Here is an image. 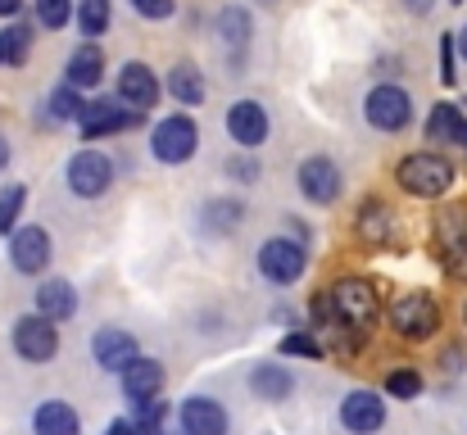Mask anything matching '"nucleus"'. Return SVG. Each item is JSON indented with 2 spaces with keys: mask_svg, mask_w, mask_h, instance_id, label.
I'll list each match as a JSON object with an SVG mask.
<instances>
[{
  "mask_svg": "<svg viewBox=\"0 0 467 435\" xmlns=\"http://www.w3.org/2000/svg\"><path fill=\"white\" fill-rule=\"evenodd\" d=\"M313 317H317L322 331H349V336L363 340L377 326V317H381V295L363 277H340L336 286L317 290Z\"/></svg>",
  "mask_w": 467,
  "mask_h": 435,
  "instance_id": "f257e3e1",
  "label": "nucleus"
},
{
  "mask_svg": "<svg viewBox=\"0 0 467 435\" xmlns=\"http://www.w3.org/2000/svg\"><path fill=\"white\" fill-rule=\"evenodd\" d=\"M454 163L445 159V154H431V150H422V154H409V159H400V168H395V181H400V191H409V195H418V200H441L450 186H454Z\"/></svg>",
  "mask_w": 467,
  "mask_h": 435,
  "instance_id": "f03ea898",
  "label": "nucleus"
},
{
  "mask_svg": "<svg viewBox=\"0 0 467 435\" xmlns=\"http://www.w3.org/2000/svg\"><path fill=\"white\" fill-rule=\"evenodd\" d=\"M386 317H390L395 336H404V340H431V336L441 331V304H436L427 290H404V295H395L390 308H386Z\"/></svg>",
  "mask_w": 467,
  "mask_h": 435,
  "instance_id": "7ed1b4c3",
  "label": "nucleus"
},
{
  "mask_svg": "<svg viewBox=\"0 0 467 435\" xmlns=\"http://www.w3.org/2000/svg\"><path fill=\"white\" fill-rule=\"evenodd\" d=\"M436 254L450 277H467V204H450L436 213Z\"/></svg>",
  "mask_w": 467,
  "mask_h": 435,
  "instance_id": "20e7f679",
  "label": "nucleus"
},
{
  "mask_svg": "<svg viewBox=\"0 0 467 435\" xmlns=\"http://www.w3.org/2000/svg\"><path fill=\"white\" fill-rule=\"evenodd\" d=\"M363 119L377 128V132H404L413 123V100L404 87L386 82V87H372L368 100H363Z\"/></svg>",
  "mask_w": 467,
  "mask_h": 435,
  "instance_id": "39448f33",
  "label": "nucleus"
},
{
  "mask_svg": "<svg viewBox=\"0 0 467 435\" xmlns=\"http://www.w3.org/2000/svg\"><path fill=\"white\" fill-rule=\"evenodd\" d=\"M195 150H200V128H195L191 114H168L163 123H155L150 154H155L159 163H186Z\"/></svg>",
  "mask_w": 467,
  "mask_h": 435,
  "instance_id": "423d86ee",
  "label": "nucleus"
},
{
  "mask_svg": "<svg viewBox=\"0 0 467 435\" xmlns=\"http://www.w3.org/2000/svg\"><path fill=\"white\" fill-rule=\"evenodd\" d=\"M305 264H309V254H305V241L273 236V241H264V245H259V273H264L268 282H277V286H291V282H300Z\"/></svg>",
  "mask_w": 467,
  "mask_h": 435,
  "instance_id": "0eeeda50",
  "label": "nucleus"
},
{
  "mask_svg": "<svg viewBox=\"0 0 467 435\" xmlns=\"http://www.w3.org/2000/svg\"><path fill=\"white\" fill-rule=\"evenodd\" d=\"M14 349L27 363H50L59 354V326L41 313H27V317L14 322Z\"/></svg>",
  "mask_w": 467,
  "mask_h": 435,
  "instance_id": "6e6552de",
  "label": "nucleus"
},
{
  "mask_svg": "<svg viewBox=\"0 0 467 435\" xmlns=\"http://www.w3.org/2000/svg\"><path fill=\"white\" fill-rule=\"evenodd\" d=\"M109 181H114V163H109L100 150H78V154L68 159V191H73V195L96 200V195L109 191Z\"/></svg>",
  "mask_w": 467,
  "mask_h": 435,
  "instance_id": "1a4fd4ad",
  "label": "nucleus"
},
{
  "mask_svg": "<svg viewBox=\"0 0 467 435\" xmlns=\"http://www.w3.org/2000/svg\"><path fill=\"white\" fill-rule=\"evenodd\" d=\"M141 123V109H119V100H91L87 105V114H82V137L87 141H100V137H114V132H128V128H137Z\"/></svg>",
  "mask_w": 467,
  "mask_h": 435,
  "instance_id": "9d476101",
  "label": "nucleus"
},
{
  "mask_svg": "<svg viewBox=\"0 0 467 435\" xmlns=\"http://www.w3.org/2000/svg\"><path fill=\"white\" fill-rule=\"evenodd\" d=\"M268 109L259 105V100H236L232 109H227V137L241 145V150H259V145L268 141Z\"/></svg>",
  "mask_w": 467,
  "mask_h": 435,
  "instance_id": "9b49d317",
  "label": "nucleus"
},
{
  "mask_svg": "<svg viewBox=\"0 0 467 435\" xmlns=\"http://www.w3.org/2000/svg\"><path fill=\"white\" fill-rule=\"evenodd\" d=\"M50 250H55V241H50V232H46V227H18V232H14V241H9V259H14V268H18V273H27V277L46 273Z\"/></svg>",
  "mask_w": 467,
  "mask_h": 435,
  "instance_id": "f8f14e48",
  "label": "nucleus"
},
{
  "mask_svg": "<svg viewBox=\"0 0 467 435\" xmlns=\"http://www.w3.org/2000/svg\"><path fill=\"white\" fill-rule=\"evenodd\" d=\"M340 427L354 435H372L386 427V399L381 395H372V390H354V395H345V404H340Z\"/></svg>",
  "mask_w": 467,
  "mask_h": 435,
  "instance_id": "ddd939ff",
  "label": "nucleus"
},
{
  "mask_svg": "<svg viewBox=\"0 0 467 435\" xmlns=\"http://www.w3.org/2000/svg\"><path fill=\"white\" fill-rule=\"evenodd\" d=\"M296 181H300L305 200H313V204H331V200L340 195V168H336V159H327V154L305 159L300 172H296Z\"/></svg>",
  "mask_w": 467,
  "mask_h": 435,
  "instance_id": "4468645a",
  "label": "nucleus"
},
{
  "mask_svg": "<svg viewBox=\"0 0 467 435\" xmlns=\"http://www.w3.org/2000/svg\"><path fill=\"white\" fill-rule=\"evenodd\" d=\"M91 354H96V363H100L105 372H123L132 358H141V354H137V336L123 331V326H100L96 340H91Z\"/></svg>",
  "mask_w": 467,
  "mask_h": 435,
  "instance_id": "2eb2a0df",
  "label": "nucleus"
},
{
  "mask_svg": "<svg viewBox=\"0 0 467 435\" xmlns=\"http://www.w3.org/2000/svg\"><path fill=\"white\" fill-rule=\"evenodd\" d=\"M119 100L132 105V109H155V100H159L155 68H146L141 59L123 64V68H119Z\"/></svg>",
  "mask_w": 467,
  "mask_h": 435,
  "instance_id": "dca6fc26",
  "label": "nucleus"
},
{
  "mask_svg": "<svg viewBox=\"0 0 467 435\" xmlns=\"http://www.w3.org/2000/svg\"><path fill=\"white\" fill-rule=\"evenodd\" d=\"M182 431L186 435H227V409L209 395H191L182 404Z\"/></svg>",
  "mask_w": 467,
  "mask_h": 435,
  "instance_id": "f3484780",
  "label": "nucleus"
},
{
  "mask_svg": "<svg viewBox=\"0 0 467 435\" xmlns=\"http://www.w3.org/2000/svg\"><path fill=\"white\" fill-rule=\"evenodd\" d=\"M119 381H123V395L132 399V404H141V399H159V390H163V363L155 358H132L123 372H119Z\"/></svg>",
  "mask_w": 467,
  "mask_h": 435,
  "instance_id": "a211bd4d",
  "label": "nucleus"
},
{
  "mask_svg": "<svg viewBox=\"0 0 467 435\" xmlns=\"http://www.w3.org/2000/svg\"><path fill=\"white\" fill-rule=\"evenodd\" d=\"M354 232L363 245H390L395 236V213L386 200H363L358 204V218H354Z\"/></svg>",
  "mask_w": 467,
  "mask_h": 435,
  "instance_id": "6ab92c4d",
  "label": "nucleus"
},
{
  "mask_svg": "<svg viewBox=\"0 0 467 435\" xmlns=\"http://www.w3.org/2000/svg\"><path fill=\"white\" fill-rule=\"evenodd\" d=\"M36 313L50 317V322H68V317L78 313V290L68 286L64 277L41 282V290H36Z\"/></svg>",
  "mask_w": 467,
  "mask_h": 435,
  "instance_id": "aec40b11",
  "label": "nucleus"
},
{
  "mask_svg": "<svg viewBox=\"0 0 467 435\" xmlns=\"http://www.w3.org/2000/svg\"><path fill=\"white\" fill-rule=\"evenodd\" d=\"M250 390H254L259 399H268V404H282V399H291L296 377H291V368H282V363H259V368L250 372Z\"/></svg>",
  "mask_w": 467,
  "mask_h": 435,
  "instance_id": "412c9836",
  "label": "nucleus"
},
{
  "mask_svg": "<svg viewBox=\"0 0 467 435\" xmlns=\"http://www.w3.org/2000/svg\"><path fill=\"white\" fill-rule=\"evenodd\" d=\"M427 141L431 145H467V119L459 105H436L427 119Z\"/></svg>",
  "mask_w": 467,
  "mask_h": 435,
  "instance_id": "4be33fe9",
  "label": "nucleus"
},
{
  "mask_svg": "<svg viewBox=\"0 0 467 435\" xmlns=\"http://www.w3.org/2000/svg\"><path fill=\"white\" fill-rule=\"evenodd\" d=\"M100 78H105V55H100V46H96V41L78 46L73 59H68V87L91 91V87H100Z\"/></svg>",
  "mask_w": 467,
  "mask_h": 435,
  "instance_id": "5701e85b",
  "label": "nucleus"
},
{
  "mask_svg": "<svg viewBox=\"0 0 467 435\" xmlns=\"http://www.w3.org/2000/svg\"><path fill=\"white\" fill-rule=\"evenodd\" d=\"M32 427H36V435H78L82 431L78 413H73L68 404H59V399H46V404L32 413Z\"/></svg>",
  "mask_w": 467,
  "mask_h": 435,
  "instance_id": "b1692460",
  "label": "nucleus"
},
{
  "mask_svg": "<svg viewBox=\"0 0 467 435\" xmlns=\"http://www.w3.org/2000/svg\"><path fill=\"white\" fill-rule=\"evenodd\" d=\"M168 91H172V100L186 105V109L204 105V78H200V68H195V64H177L172 78H168Z\"/></svg>",
  "mask_w": 467,
  "mask_h": 435,
  "instance_id": "393cba45",
  "label": "nucleus"
},
{
  "mask_svg": "<svg viewBox=\"0 0 467 435\" xmlns=\"http://www.w3.org/2000/svg\"><path fill=\"white\" fill-rule=\"evenodd\" d=\"M46 109H50V119H55V123H82L87 100H82V91H78V87H68V82H64L59 91H50Z\"/></svg>",
  "mask_w": 467,
  "mask_h": 435,
  "instance_id": "a878e982",
  "label": "nucleus"
},
{
  "mask_svg": "<svg viewBox=\"0 0 467 435\" xmlns=\"http://www.w3.org/2000/svg\"><path fill=\"white\" fill-rule=\"evenodd\" d=\"M78 27H82V36H105L109 0H78Z\"/></svg>",
  "mask_w": 467,
  "mask_h": 435,
  "instance_id": "bb28decb",
  "label": "nucleus"
},
{
  "mask_svg": "<svg viewBox=\"0 0 467 435\" xmlns=\"http://www.w3.org/2000/svg\"><path fill=\"white\" fill-rule=\"evenodd\" d=\"M218 32H223V41H227V46H236V50H241V46L250 41V14H245V9H236V5H232V9H223V14H218Z\"/></svg>",
  "mask_w": 467,
  "mask_h": 435,
  "instance_id": "cd10ccee",
  "label": "nucleus"
},
{
  "mask_svg": "<svg viewBox=\"0 0 467 435\" xmlns=\"http://www.w3.org/2000/svg\"><path fill=\"white\" fill-rule=\"evenodd\" d=\"M27 50H32V32H27L23 23H9V27L0 32V55H5V64H23Z\"/></svg>",
  "mask_w": 467,
  "mask_h": 435,
  "instance_id": "c85d7f7f",
  "label": "nucleus"
},
{
  "mask_svg": "<svg viewBox=\"0 0 467 435\" xmlns=\"http://www.w3.org/2000/svg\"><path fill=\"white\" fill-rule=\"evenodd\" d=\"M23 200H27V186H23V181H9V186H0V236H9V227L18 223V213H23Z\"/></svg>",
  "mask_w": 467,
  "mask_h": 435,
  "instance_id": "c756f323",
  "label": "nucleus"
},
{
  "mask_svg": "<svg viewBox=\"0 0 467 435\" xmlns=\"http://www.w3.org/2000/svg\"><path fill=\"white\" fill-rule=\"evenodd\" d=\"M386 395H395V399H418V395H422V372H418V368H395V372L386 377Z\"/></svg>",
  "mask_w": 467,
  "mask_h": 435,
  "instance_id": "7c9ffc66",
  "label": "nucleus"
},
{
  "mask_svg": "<svg viewBox=\"0 0 467 435\" xmlns=\"http://www.w3.org/2000/svg\"><path fill=\"white\" fill-rule=\"evenodd\" d=\"M241 204L236 200H213V204H204V218H209V227L213 232H232V227H241Z\"/></svg>",
  "mask_w": 467,
  "mask_h": 435,
  "instance_id": "2f4dec72",
  "label": "nucleus"
},
{
  "mask_svg": "<svg viewBox=\"0 0 467 435\" xmlns=\"http://www.w3.org/2000/svg\"><path fill=\"white\" fill-rule=\"evenodd\" d=\"M73 14H78L73 0H36V18H41V27H50V32H59Z\"/></svg>",
  "mask_w": 467,
  "mask_h": 435,
  "instance_id": "473e14b6",
  "label": "nucleus"
},
{
  "mask_svg": "<svg viewBox=\"0 0 467 435\" xmlns=\"http://www.w3.org/2000/svg\"><path fill=\"white\" fill-rule=\"evenodd\" d=\"M282 354H300V358H322V345H317V336L309 331H291V336H282Z\"/></svg>",
  "mask_w": 467,
  "mask_h": 435,
  "instance_id": "72a5a7b5",
  "label": "nucleus"
},
{
  "mask_svg": "<svg viewBox=\"0 0 467 435\" xmlns=\"http://www.w3.org/2000/svg\"><path fill=\"white\" fill-rule=\"evenodd\" d=\"M454 55H459V32H445V36H441V82H445V87L459 82V73H454Z\"/></svg>",
  "mask_w": 467,
  "mask_h": 435,
  "instance_id": "f704fd0d",
  "label": "nucleus"
},
{
  "mask_svg": "<svg viewBox=\"0 0 467 435\" xmlns=\"http://www.w3.org/2000/svg\"><path fill=\"white\" fill-rule=\"evenodd\" d=\"M128 5H132V9H137V14H141V18H172V9H177V0H128Z\"/></svg>",
  "mask_w": 467,
  "mask_h": 435,
  "instance_id": "c9c22d12",
  "label": "nucleus"
},
{
  "mask_svg": "<svg viewBox=\"0 0 467 435\" xmlns=\"http://www.w3.org/2000/svg\"><path fill=\"white\" fill-rule=\"evenodd\" d=\"M105 435H150V431H146L141 422H132V418H114V422H109V431H105Z\"/></svg>",
  "mask_w": 467,
  "mask_h": 435,
  "instance_id": "e433bc0d",
  "label": "nucleus"
},
{
  "mask_svg": "<svg viewBox=\"0 0 467 435\" xmlns=\"http://www.w3.org/2000/svg\"><path fill=\"white\" fill-rule=\"evenodd\" d=\"M227 172H232V177H241V181H254V177H259V168H254L250 159H232V163H227Z\"/></svg>",
  "mask_w": 467,
  "mask_h": 435,
  "instance_id": "4c0bfd02",
  "label": "nucleus"
},
{
  "mask_svg": "<svg viewBox=\"0 0 467 435\" xmlns=\"http://www.w3.org/2000/svg\"><path fill=\"white\" fill-rule=\"evenodd\" d=\"M18 5H23V0H0V18H14V14H18Z\"/></svg>",
  "mask_w": 467,
  "mask_h": 435,
  "instance_id": "58836bf2",
  "label": "nucleus"
},
{
  "mask_svg": "<svg viewBox=\"0 0 467 435\" xmlns=\"http://www.w3.org/2000/svg\"><path fill=\"white\" fill-rule=\"evenodd\" d=\"M5 163H9V141L0 137V172H5Z\"/></svg>",
  "mask_w": 467,
  "mask_h": 435,
  "instance_id": "ea45409f",
  "label": "nucleus"
},
{
  "mask_svg": "<svg viewBox=\"0 0 467 435\" xmlns=\"http://www.w3.org/2000/svg\"><path fill=\"white\" fill-rule=\"evenodd\" d=\"M459 55H463V59H467V27H463V32H459Z\"/></svg>",
  "mask_w": 467,
  "mask_h": 435,
  "instance_id": "a19ab883",
  "label": "nucleus"
},
{
  "mask_svg": "<svg viewBox=\"0 0 467 435\" xmlns=\"http://www.w3.org/2000/svg\"><path fill=\"white\" fill-rule=\"evenodd\" d=\"M163 435H186V431H163Z\"/></svg>",
  "mask_w": 467,
  "mask_h": 435,
  "instance_id": "79ce46f5",
  "label": "nucleus"
},
{
  "mask_svg": "<svg viewBox=\"0 0 467 435\" xmlns=\"http://www.w3.org/2000/svg\"><path fill=\"white\" fill-rule=\"evenodd\" d=\"M0 64H5V55H0Z\"/></svg>",
  "mask_w": 467,
  "mask_h": 435,
  "instance_id": "37998d69",
  "label": "nucleus"
},
{
  "mask_svg": "<svg viewBox=\"0 0 467 435\" xmlns=\"http://www.w3.org/2000/svg\"><path fill=\"white\" fill-rule=\"evenodd\" d=\"M454 5H463V0H454Z\"/></svg>",
  "mask_w": 467,
  "mask_h": 435,
  "instance_id": "c03bdc74",
  "label": "nucleus"
},
{
  "mask_svg": "<svg viewBox=\"0 0 467 435\" xmlns=\"http://www.w3.org/2000/svg\"><path fill=\"white\" fill-rule=\"evenodd\" d=\"M463 317H467V308H463Z\"/></svg>",
  "mask_w": 467,
  "mask_h": 435,
  "instance_id": "a18cd8bd",
  "label": "nucleus"
}]
</instances>
